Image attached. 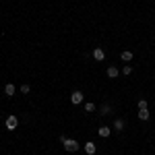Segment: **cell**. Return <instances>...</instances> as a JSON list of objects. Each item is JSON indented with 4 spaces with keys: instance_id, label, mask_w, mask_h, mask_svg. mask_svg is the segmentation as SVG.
<instances>
[{
    "instance_id": "6da1fadb",
    "label": "cell",
    "mask_w": 155,
    "mask_h": 155,
    "mask_svg": "<svg viewBox=\"0 0 155 155\" xmlns=\"http://www.w3.org/2000/svg\"><path fill=\"white\" fill-rule=\"evenodd\" d=\"M64 149L68 151V153H74V151H79V143L74 141V139H64Z\"/></svg>"
},
{
    "instance_id": "7a4b0ae2",
    "label": "cell",
    "mask_w": 155,
    "mask_h": 155,
    "mask_svg": "<svg viewBox=\"0 0 155 155\" xmlns=\"http://www.w3.org/2000/svg\"><path fill=\"white\" fill-rule=\"evenodd\" d=\"M17 126H19L17 116H6V130H15Z\"/></svg>"
},
{
    "instance_id": "3957f363",
    "label": "cell",
    "mask_w": 155,
    "mask_h": 155,
    "mask_svg": "<svg viewBox=\"0 0 155 155\" xmlns=\"http://www.w3.org/2000/svg\"><path fill=\"white\" fill-rule=\"evenodd\" d=\"M71 101L74 104V106H77V104H81V101H83V93H81V91H72Z\"/></svg>"
},
{
    "instance_id": "277c9868",
    "label": "cell",
    "mask_w": 155,
    "mask_h": 155,
    "mask_svg": "<svg viewBox=\"0 0 155 155\" xmlns=\"http://www.w3.org/2000/svg\"><path fill=\"white\" fill-rule=\"evenodd\" d=\"M83 149H85V153H87V155H93V153H95V143H91V141H87Z\"/></svg>"
},
{
    "instance_id": "5b68a950",
    "label": "cell",
    "mask_w": 155,
    "mask_h": 155,
    "mask_svg": "<svg viewBox=\"0 0 155 155\" xmlns=\"http://www.w3.org/2000/svg\"><path fill=\"white\" fill-rule=\"evenodd\" d=\"M93 58L101 62V60L106 58V54H104V50H101V48H95V50H93Z\"/></svg>"
},
{
    "instance_id": "8992f818",
    "label": "cell",
    "mask_w": 155,
    "mask_h": 155,
    "mask_svg": "<svg viewBox=\"0 0 155 155\" xmlns=\"http://www.w3.org/2000/svg\"><path fill=\"white\" fill-rule=\"evenodd\" d=\"M4 93H6V97H12V95H15V85L6 83V85H4Z\"/></svg>"
},
{
    "instance_id": "52a82bcc",
    "label": "cell",
    "mask_w": 155,
    "mask_h": 155,
    "mask_svg": "<svg viewBox=\"0 0 155 155\" xmlns=\"http://www.w3.org/2000/svg\"><path fill=\"white\" fill-rule=\"evenodd\" d=\"M99 137H104V139H107L110 134H112V128H107V126H99Z\"/></svg>"
},
{
    "instance_id": "ba28073f",
    "label": "cell",
    "mask_w": 155,
    "mask_h": 155,
    "mask_svg": "<svg viewBox=\"0 0 155 155\" xmlns=\"http://www.w3.org/2000/svg\"><path fill=\"white\" fill-rule=\"evenodd\" d=\"M118 74H120V71L116 66H110V68H107V77H110V79H116Z\"/></svg>"
},
{
    "instance_id": "9c48e42d",
    "label": "cell",
    "mask_w": 155,
    "mask_h": 155,
    "mask_svg": "<svg viewBox=\"0 0 155 155\" xmlns=\"http://www.w3.org/2000/svg\"><path fill=\"white\" fill-rule=\"evenodd\" d=\"M122 60H124V62H130V60H132V52H128V50L122 52Z\"/></svg>"
},
{
    "instance_id": "30bf717a",
    "label": "cell",
    "mask_w": 155,
    "mask_h": 155,
    "mask_svg": "<svg viewBox=\"0 0 155 155\" xmlns=\"http://www.w3.org/2000/svg\"><path fill=\"white\" fill-rule=\"evenodd\" d=\"M139 118L141 120H149V110H139Z\"/></svg>"
},
{
    "instance_id": "8fae6325",
    "label": "cell",
    "mask_w": 155,
    "mask_h": 155,
    "mask_svg": "<svg viewBox=\"0 0 155 155\" xmlns=\"http://www.w3.org/2000/svg\"><path fill=\"white\" fill-rule=\"evenodd\" d=\"M114 126H116V130H124V122H122V120H116V122H114Z\"/></svg>"
},
{
    "instance_id": "7c38bea8",
    "label": "cell",
    "mask_w": 155,
    "mask_h": 155,
    "mask_svg": "<svg viewBox=\"0 0 155 155\" xmlns=\"http://www.w3.org/2000/svg\"><path fill=\"white\" fill-rule=\"evenodd\" d=\"M93 110H95V104H91V101L85 104V112H93Z\"/></svg>"
},
{
    "instance_id": "4fadbf2b",
    "label": "cell",
    "mask_w": 155,
    "mask_h": 155,
    "mask_svg": "<svg viewBox=\"0 0 155 155\" xmlns=\"http://www.w3.org/2000/svg\"><path fill=\"white\" fill-rule=\"evenodd\" d=\"M110 112H112V107H110V106H104V107H101V112H99V114H104V116H106V114H110Z\"/></svg>"
},
{
    "instance_id": "5bb4252c",
    "label": "cell",
    "mask_w": 155,
    "mask_h": 155,
    "mask_svg": "<svg viewBox=\"0 0 155 155\" xmlns=\"http://www.w3.org/2000/svg\"><path fill=\"white\" fill-rule=\"evenodd\" d=\"M139 110H147V101L145 99H139Z\"/></svg>"
},
{
    "instance_id": "9a60e30c",
    "label": "cell",
    "mask_w": 155,
    "mask_h": 155,
    "mask_svg": "<svg viewBox=\"0 0 155 155\" xmlns=\"http://www.w3.org/2000/svg\"><path fill=\"white\" fill-rule=\"evenodd\" d=\"M21 91H23V93H29V91H31V87H29V85H21Z\"/></svg>"
},
{
    "instance_id": "2e32d148",
    "label": "cell",
    "mask_w": 155,
    "mask_h": 155,
    "mask_svg": "<svg viewBox=\"0 0 155 155\" xmlns=\"http://www.w3.org/2000/svg\"><path fill=\"white\" fill-rule=\"evenodd\" d=\"M130 72H132L130 66H124V68H122V74H130Z\"/></svg>"
}]
</instances>
